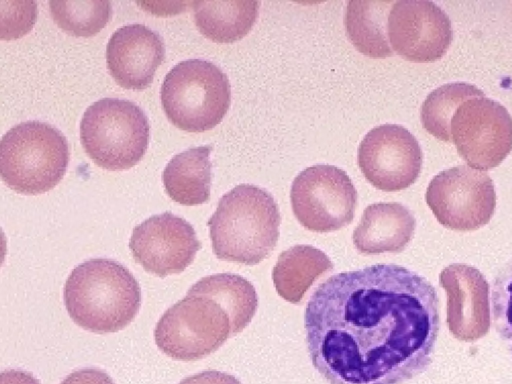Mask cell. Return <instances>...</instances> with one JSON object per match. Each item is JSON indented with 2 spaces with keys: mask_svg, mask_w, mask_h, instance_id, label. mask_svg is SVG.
<instances>
[{
  "mask_svg": "<svg viewBox=\"0 0 512 384\" xmlns=\"http://www.w3.org/2000/svg\"><path fill=\"white\" fill-rule=\"evenodd\" d=\"M198 30L218 43L241 40L252 29L259 13V1H194L191 3Z\"/></svg>",
  "mask_w": 512,
  "mask_h": 384,
  "instance_id": "cell-19",
  "label": "cell"
},
{
  "mask_svg": "<svg viewBox=\"0 0 512 384\" xmlns=\"http://www.w3.org/2000/svg\"><path fill=\"white\" fill-rule=\"evenodd\" d=\"M491 306L495 330L512 355V259L493 280Z\"/></svg>",
  "mask_w": 512,
  "mask_h": 384,
  "instance_id": "cell-24",
  "label": "cell"
},
{
  "mask_svg": "<svg viewBox=\"0 0 512 384\" xmlns=\"http://www.w3.org/2000/svg\"><path fill=\"white\" fill-rule=\"evenodd\" d=\"M60 384H115L104 371L84 368L69 374Z\"/></svg>",
  "mask_w": 512,
  "mask_h": 384,
  "instance_id": "cell-26",
  "label": "cell"
},
{
  "mask_svg": "<svg viewBox=\"0 0 512 384\" xmlns=\"http://www.w3.org/2000/svg\"><path fill=\"white\" fill-rule=\"evenodd\" d=\"M278 205L265 189L239 184L224 194L207 222L213 253L220 260L256 265L279 239Z\"/></svg>",
  "mask_w": 512,
  "mask_h": 384,
  "instance_id": "cell-2",
  "label": "cell"
},
{
  "mask_svg": "<svg viewBox=\"0 0 512 384\" xmlns=\"http://www.w3.org/2000/svg\"><path fill=\"white\" fill-rule=\"evenodd\" d=\"M129 248L146 272L164 278L183 272L193 262L201 243L188 221L164 212L133 229Z\"/></svg>",
  "mask_w": 512,
  "mask_h": 384,
  "instance_id": "cell-13",
  "label": "cell"
},
{
  "mask_svg": "<svg viewBox=\"0 0 512 384\" xmlns=\"http://www.w3.org/2000/svg\"><path fill=\"white\" fill-rule=\"evenodd\" d=\"M164 58L163 38L140 23L116 29L106 47V64L110 75L126 89L140 90L149 86Z\"/></svg>",
  "mask_w": 512,
  "mask_h": 384,
  "instance_id": "cell-15",
  "label": "cell"
},
{
  "mask_svg": "<svg viewBox=\"0 0 512 384\" xmlns=\"http://www.w3.org/2000/svg\"><path fill=\"white\" fill-rule=\"evenodd\" d=\"M290 199L293 213L304 228L326 233L352 222L357 192L344 170L318 164L294 178Z\"/></svg>",
  "mask_w": 512,
  "mask_h": 384,
  "instance_id": "cell-8",
  "label": "cell"
},
{
  "mask_svg": "<svg viewBox=\"0 0 512 384\" xmlns=\"http://www.w3.org/2000/svg\"><path fill=\"white\" fill-rule=\"evenodd\" d=\"M304 327L312 364L330 384H401L432 361L439 299L420 274L376 264L321 283Z\"/></svg>",
  "mask_w": 512,
  "mask_h": 384,
  "instance_id": "cell-1",
  "label": "cell"
},
{
  "mask_svg": "<svg viewBox=\"0 0 512 384\" xmlns=\"http://www.w3.org/2000/svg\"><path fill=\"white\" fill-rule=\"evenodd\" d=\"M393 1L348 2L344 26L354 47L370 58H386L393 54L388 43L387 19Z\"/></svg>",
  "mask_w": 512,
  "mask_h": 384,
  "instance_id": "cell-20",
  "label": "cell"
},
{
  "mask_svg": "<svg viewBox=\"0 0 512 384\" xmlns=\"http://www.w3.org/2000/svg\"><path fill=\"white\" fill-rule=\"evenodd\" d=\"M450 132L459 155L477 170L497 167L512 151V117L486 97L463 102L452 117Z\"/></svg>",
  "mask_w": 512,
  "mask_h": 384,
  "instance_id": "cell-10",
  "label": "cell"
},
{
  "mask_svg": "<svg viewBox=\"0 0 512 384\" xmlns=\"http://www.w3.org/2000/svg\"><path fill=\"white\" fill-rule=\"evenodd\" d=\"M484 97L475 85L454 82L433 90L421 107V122L425 130L437 139L452 142L450 123L457 108L472 98Z\"/></svg>",
  "mask_w": 512,
  "mask_h": 384,
  "instance_id": "cell-22",
  "label": "cell"
},
{
  "mask_svg": "<svg viewBox=\"0 0 512 384\" xmlns=\"http://www.w3.org/2000/svg\"><path fill=\"white\" fill-rule=\"evenodd\" d=\"M357 160L362 174L375 188L395 192L416 181L423 155L417 139L405 127L383 124L364 136Z\"/></svg>",
  "mask_w": 512,
  "mask_h": 384,
  "instance_id": "cell-11",
  "label": "cell"
},
{
  "mask_svg": "<svg viewBox=\"0 0 512 384\" xmlns=\"http://www.w3.org/2000/svg\"><path fill=\"white\" fill-rule=\"evenodd\" d=\"M333 268L329 257L311 245H295L283 251L272 270L277 293L297 304L313 283Z\"/></svg>",
  "mask_w": 512,
  "mask_h": 384,
  "instance_id": "cell-18",
  "label": "cell"
},
{
  "mask_svg": "<svg viewBox=\"0 0 512 384\" xmlns=\"http://www.w3.org/2000/svg\"><path fill=\"white\" fill-rule=\"evenodd\" d=\"M230 336L226 310L214 299L186 295L168 308L154 330L157 347L182 361L202 359L215 352Z\"/></svg>",
  "mask_w": 512,
  "mask_h": 384,
  "instance_id": "cell-7",
  "label": "cell"
},
{
  "mask_svg": "<svg viewBox=\"0 0 512 384\" xmlns=\"http://www.w3.org/2000/svg\"><path fill=\"white\" fill-rule=\"evenodd\" d=\"M55 23L69 34L89 37L106 26L111 15L108 0L49 1Z\"/></svg>",
  "mask_w": 512,
  "mask_h": 384,
  "instance_id": "cell-23",
  "label": "cell"
},
{
  "mask_svg": "<svg viewBox=\"0 0 512 384\" xmlns=\"http://www.w3.org/2000/svg\"><path fill=\"white\" fill-rule=\"evenodd\" d=\"M425 198L438 222L455 231H473L485 226L496 207L492 179L485 172L466 165L435 175Z\"/></svg>",
  "mask_w": 512,
  "mask_h": 384,
  "instance_id": "cell-9",
  "label": "cell"
},
{
  "mask_svg": "<svg viewBox=\"0 0 512 384\" xmlns=\"http://www.w3.org/2000/svg\"><path fill=\"white\" fill-rule=\"evenodd\" d=\"M447 294V325L460 341L485 336L491 324L489 284L483 274L467 264H451L439 276Z\"/></svg>",
  "mask_w": 512,
  "mask_h": 384,
  "instance_id": "cell-14",
  "label": "cell"
},
{
  "mask_svg": "<svg viewBox=\"0 0 512 384\" xmlns=\"http://www.w3.org/2000/svg\"><path fill=\"white\" fill-rule=\"evenodd\" d=\"M211 145L189 148L174 155L165 166L162 181L168 196L185 206H195L210 198Z\"/></svg>",
  "mask_w": 512,
  "mask_h": 384,
  "instance_id": "cell-17",
  "label": "cell"
},
{
  "mask_svg": "<svg viewBox=\"0 0 512 384\" xmlns=\"http://www.w3.org/2000/svg\"><path fill=\"white\" fill-rule=\"evenodd\" d=\"M387 34L392 50L417 63L439 60L453 38L448 15L434 2L422 0L394 2L387 19Z\"/></svg>",
  "mask_w": 512,
  "mask_h": 384,
  "instance_id": "cell-12",
  "label": "cell"
},
{
  "mask_svg": "<svg viewBox=\"0 0 512 384\" xmlns=\"http://www.w3.org/2000/svg\"><path fill=\"white\" fill-rule=\"evenodd\" d=\"M179 384H241L234 376L216 371L207 370L186 377Z\"/></svg>",
  "mask_w": 512,
  "mask_h": 384,
  "instance_id": "cell-27",
  "label": "cell"
},
{
  "mask_svg": "<svg viewBox=\"0 0 512 384\" xmlns=\"http://www.w3.org/2000/svg\"><path fill=\"white\" fill-rule=\"evenodd\" d=\"M0 384H40L32 374L16 369L5 370L0 375Z\"/></svg>",
  "mask_w": 512,
  "mask_h": 384,
  "instance_id": "cell-28",
  "label": "cell"
},
{
  "mask_svg": "<svg viewBox=\"0 0 512 384\" xmlns=\"http://www.w3.org/2000/svg\"><path fill=\"white\" fill-rule=\"evenodd\" d=\"M160 98L167 118L176 127L204 132L214 128L226 115L231 88L227 75L214 63L187 59L165 75Z\"/></svg>",
  "mask_w": 512,
  "mask_h": 384,
  "instance_id": "cell-5",
  "label": "cell"
},
{
  "mask_svg": "<svg viewBox=\"0 0 512 384\" xmlns=\"http://www.w3.org/2000/svg\"><path fill=\"white\" fill-rule=\"evenodd\" d=\"M150 126L144 111L134 102L102 98L85 110L80 139L96 165L108 170L133 167L145 154Z\"/></svg>",
  "mask_w": 512,
  "mask_h": 384,
  "instance_id": "cell-6",
  "label": "cell"
},
{
  "mask_svg": "<svg viewBox=\"0 0 512 384\" xmlns=\"http://www.w3.org/2000/svg\"><path fill=\"white\" fill-rule=\"evenodd\" d=\"M1 34L3 40H12L27 34L37 19L35 1L0 0Z\"/></svg>",
  "mask_w": 512,
  "mask_h": 384,
  "instance_id": "cell-25",
  "label": "cell"
},
{
  "mask_svg": "<svg viewBox=\"0 0 512 384\" xmlns=\"http://www.w3.org/2000/svg\"><path fill=\"white\" fill-rule=\"evenodd\" d=\"M68 162L67 139L49 123L21 122L1 138V178L17 193L37 195L53 189L63 178Z\"/></svg>",
  "mask_w": 512,
  "mask_h": 384,
  "instance_id": "cell-4",
  "label": "cell"
},
{
  "mask_svg": "<svg viewBox=\"0 0 512 384\" xmlns=\"http://www.w3.org/2000/svg\"><path fill=\"white\" fill-rule=\"evenodd\" d=\"M415 227V217L404 205L373 203L365 208L352 240L362 254L398 253L413 238Z\"/></svg>",
  "mask_w": 512,
  "mask_h": 384,
  "instance_id": "cell-16",
  "label": "cell"
},
{
  "mask_svg": "<svg viewBox=\"0 0 512 384\" xmlns=\"http://www.w3.org/2000/svg\"><path fill=\"white\" fill-rule=\"evenodd\" d=\"M187 295L206 296L217 301L230 317L232 335L251 322L258 307L254 286L244 277L232 273L203 277L192 285Z\"/></svg>",
  "mask_w": 512,
  "mask_h": 384,
  "instance_id": "cell-21",
  "label": "cell"
},
{
  "mask_svg": "<svg viewBox=\"0 0 512 384\" xmlns=\"http://www.w3.org/2000/svg\"><path fill=\"white\" fill-rule=\"evenodd\" d=\"M64 303L71 319L81 328L113 333L125 328L137 315L141 289L122 264L93 258L76 266L68 276Z\"/></svg>",
  "mask_w": 512,
  "mask_h": 384,
  "instance_id": "cell-3",
  "label": "cell"
}]
</instances>
